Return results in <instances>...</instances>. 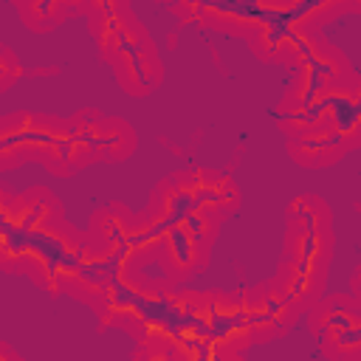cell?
Listing matches in <instances>:
<instances>
[{"mask_svg": "<svg viewBox=\"0 0 361 361\" xmlns=\"http://www.w3.org/2000/svg\"><path fill=\"white\" fill-rule=\"evenodd\" d=\"M99 48L102 56L113 62L116 79L130 96H147L161 85L164 79L161 59L152 48V39L138 25V20H133L118 34L99 39Z\"/></svg>", "mask_w": 361, "mask_h": 361, "instance_id": "6da1fadb", "label": "cell"}, {"mask_svg": "<svg viewBox=\"0 0 361 361\" xmlns=\"http://www.w3.org/2000/svg\"><path fill=\"white\" fill-rule=\"evenodd\" d=\"M333 251L330 212L322 197L299 195L288 206V237H285V259L302 262L316 271H327Z\"/></svg>", "mask_w": 361, "mask_h": 361, "instance_id": "7a4b0ae2", "label": "cell"}, {"mask_svg": "<svg viewBox=\"0 0 361 361\" xmlns=\"http://www.w3.org/2000/svg\"><path fill=\"white\" fill-rule=\"evenodd\" d=\"M240 319L248 327L251 338L271 341V338H279L293 324L296 310L282 296L279 285L271 279L254 290H245V296L240 299Z\"/></svg>", "mask_w": 361, "mask_h": 361, "instance_id": "3957f363", "label": "cell"}, {"mask_svg": "<svg viewBox=\"0 0 361 361\" xmlns=\"http://www.w3.org/2000/svg\"><path fill=\"white\" fill-rule=\"evenodd\" d=\"M71 130L96 152L99 161H124L135 149L133 127L116 116H102L99 110H79L71 118Z\"/></svg>", "mask_w": 361, "mask_h": 361, "instance_id": "277c9868", "label": "cell"}, {"mask_svg": "<svg viewBox=\"0 0 361 361\" xmlns=\"http://www.w3.org/2000/svg\"><path fill=\"white\" fill-rule=\"evenodd\" d=\"M251 39L257 56L274 62H299L319 42L310 25H302L299 20H259Z\"/></svg>", "mask_w": 361, "mask_h": 361, "instance_id": "5b68a950", "label": "cell"}, {"mask_svg": "<svg viewBox=\"0 0 361 361\" xmlns=\"http://www.w3.org/2000/svg\"><path fill=\"white\" fill-rule=\"evenodd\" d=\"M178 180L195 206L217 217L231 214L240 206V192L228 175H220L214 169H186V172H178Z\"/></svg>", "mask_w": 361, "mask_h": 361, "instance_id": "8992f818", "label": "cell"}, {"mask_svg": "<svg viewBox=\"0 0 361 361\" xmlns=\"http://www.w3.org/2000/svg\"><path fill=\"white\" fill-rule=\"evenodd\" d=\"M3 214H6V228H23V234H34L56 220H62L59 200L48 189H28L25 195H3Z\"/></svg>", "mask_w": 361, "mask_h": 361, "instance_id": "52a82bcc", "label": "cell"}, {"mask_svg": "<svg viewBox=\"0 0 361 361\" xmlns=\"http://www.w3.org/2000/svg\"><path fill=\"white\" fill-rule=\"evenodd\" d=\"M209 257V245L200 243L197 237H192L189 231H183L180 226H169L164 228V240H161V265L172 279H186L192 274H197L206 265Z\"/></svg>", "mask_w": 361, "mask_h": 361, "instance_id": "ba28073f", "label": "cell"}, {"mask_svg": "<svg viewBox=\"0 0 361 361\" xmlns=\"http://www.w3.org/2000/svg\"><path fill=\"white\" fill-rule=\"evenodd\" d=\"M135 226H138V217L130 209H124L121 203H107L93 212L87 240L110 254H118L124 248V243L133 237Z\"/></svg>", "mask_w": 361, "mask_h": 361, "instance_id": "9c48e42d", "label": "cell"}, {"mask_svg": "<svg viewBox=\"0 0 361 361\" xmlns=\"http://www.w3.org/2000/svg\"><path fill=\"white\" fill-rule=\"evenodd\" d=\"M288 152L299 166L322 169V166H330V164L341 161V155L347 149L341 147V141L336 138V133L330 127H322V130H313V133L290 135L288 138Z\"/></svg>", "mask_w": 361, "mask_h": 361, "instance_id": "30bf717a", "label": "cell"}, {"mask_svg": "<svg viewBox=\"0 0 361 361\" xmlns=\"http://www.w3.org/2000/svg\"><path fill=\"white\" fill-rule=\"evenodd\" d=\"M299 79H305V82H310L316 87L330 90V87L341 85L344 79H350V65H347V59L336 48H330L327 42H316L299 59Z\"/></svg>", "mask_w": 361, "mask_h": 361, "instance_id": "8fae6325", "label": "cell"}, {"mask_svg": "<svg viewBox=\"0 0 361 361\" xmlns=\"http://www.w3.org/2000/svg\"><path fill=\"white\" fill-rule=\"evenodd\" d=\"M31 31H51L71 14V0H17Z\"/></svg>", "mask_w": 361, "mask_h": 361, "instance_id": "7c38bea8", "label": "cell"}, {"mask_svg": "<svg viewBox=\"0 0 361 361\" xmlns=\"http://www.w3.org/2000/svg\"><path fill=\"white\" fill-rule=\"evenodd\" d=\"M17 76H23V68L17 65L11 48H3V51H0V87H3V90L11 87Z\"/></svg>", "mask_w": 361, "mask_h": 361, "instance_id": "4fadbf2b", "label": "cell"}]
</instances>
